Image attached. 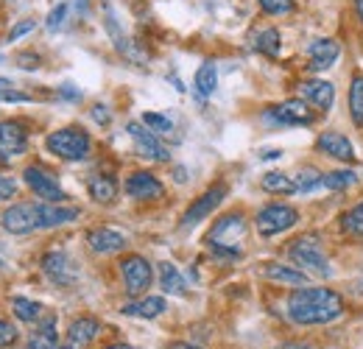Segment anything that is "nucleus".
<instances>
[{
  "instance_id": "nucleus-44",
  "label": "nucleus",
  "mask_w": 363,
  "mask_h": 349,
  "mask_svg": "<svg viewBox=\"0 0 363 349\" xmlns=\"http://www.w3.org/2000/svg\"><path fill=\"white\" fill-rule=\"evenodd\" d=\"M355 11H358V20L363 23V0H355Z\"/></svg>"
},
{
  "instance_id": "nucleus-27",
  "label": "nucleus",
  "mask_w": 363,
  "mask_h": 349,
  "mask_svg": "<svg viewBox=\"0 0 363 349\" xmlns=\"http://www.w3.org/2000/svg\"><path fill=\"white\" fill-rule=\"evenodd\" d=\"M260 184H263V190H266V193H282V196L296 193L294 179H291V176H285L282 171H269V174L260 179Z\"/></svg>"
},
{
  "instance_id": "nucleus-28",
  "label": "nucleus",
  "mask_w": 363,
  "mask_h": 349,
  "mask_svg": "<svg viewBox=\"0 0 363 349\" xmlns=\"http://www.w3.org/2000/svg\"><path fill=\"white\" fill-rule=\"evenodd\" d=\"M252 45H255V50L277 59V53H279V31L277 28H260V31H255Z\"/></svg>"
},
{
  "instance_id": "nucleus-30",
  "label": "nucleus",
  "mask_w": 363,
  "mask_h": 349,
  "mask_svg": "<svg viewBox=\"0 0 363 349\" xmlns=\"http://www.w3.org/2000/svg\"><path fill=\"white\" fill-rule=\"evenodd\" d=\"M11 310H14V316H17L20 321H37L40 313H43L40 302L26 299V297H14V299H11Z\"/></svg>"
},
{
  "instance_id": "nucleus-37",
  "label": "nucleus",
  "mask_w": 363,
  "mask_h": 349,
  "mask_svg": "<svg viewBox=\"0 0 363 349\" xmlns=\"http://www.w3.org/2000/svg\"><path fill=\"white\" fill-rule=\"evenodd\" d=\"M17 338H20V330L11 321H3L0 318V347H11Z\"/></svg>"
},
{
  "instance_id": "nucleus-39",
  "label": "nucleus",
  "mask_w": 363,
  "mask_h": 349,
  "mask_svg": "<svg viewBox=\"0 0 363 349\" xmlns=\"http://www.w3.org/2000/svg\"><path fill=\"white\" fill-rule=\"evenodd\" d=\"M0 101H9V104H28V101H31V95H28V92H23V89L9 87V89H3V92H0Z\"/></svg>"
},
{
  "instance_id": "nucleus-2",
  "label": "nucleus",
  "mask_w": 363,
  "mask_h": 349,
  "mask_svg": "<svg viewBox=\"0 0 363 349\" xmlns=\"http://www.w3.org/2000/svg\"><path fill=\"white\" fill-rule=\"evenodd\" d=\"M45 145L50 154H56L59 160H67V162H79V160H87L92 148L90 134L79 126H67V129H56L45 137Z\"/></svg>"
},
{
  "instance_id": "nucleus-3",
  "label": "nucleus",
  "mask_w": 363,
  "mask_h": 349,
  "mask_svg": "<svg viewBox=\"0 0 363 349\" xmlns=\"http://www.w3.org/2000/svg\"><path fill=\"white\" fill-rule=\"evenodd\" d=\"M288 255H291V260L296 262L305 274H308V271L316 274V277H330V274H333V268H330V262H327L324 252H321V243H318L316 235L299 238V240L288 249Z\"/></svg>"
},
{
  "instance_id": "nucleus-26",
  "label": "nucleus",
  "mask_w": 363,
  "mask_h": 349,
  "mask_svg": "<svg viewBox=\"0 0 363 349\" xmlns=\"http://www.w3.org/2000/svg\"><path fill=\"white\" fill-rule=\"evenodd\" d=\"M56 321L48 318L43 327L34 330V336L28 338V349H59V336H56Z\"/></svg>"
},
{
  "instance_id": "nucleus-41",
  "label": "nucleus",
  "mask_w": 363,
  "mask_h": 349,
  "mask_svg": "<svg viewBox=\"0 0 363 349\" xmlns=\"http://www.w3.org/2000/svg\"><path fill=\"white\" fill-rule=\"evenodd\" d=\"M92 118H95L98 123H109V109H106L104 104H98V106H92Z\"/></svg>"
},
{
  "instance_id": "nucleus-10",
  "label": "nucleus",
  "mask_w": 363,
  "mask_h": 349,
  "mask_svg": "<svg viewBox=\"0 0 363 349\" xmlns=\"http://www.w3.org/2000/svg\"><path fill=\"white\" fill-rule=\"evenodd\" d=\"M126 131L132 134L137 151H140L145 160H154V162H168V160H171V151H168V148L160 143V137L148 129V126H143V123L132 121V123L126 126Z\"/></svg>"
},
{
  "instance_id": "nucleus-7",
  "label": "nucleus",
  "mask_w": 363,
  "mask_h": 349,
  "mask_svg": "<svg viewBox=\"0 0 363 349\" xmlns=\"http://www.w3.org/2000/svg\"><path fill=\"white\" fill-rule=\"evenodd\" d=\"M121 274H123V285H126V294L140 297L143 291H148V285L154 282V268L151 262L140 255H129L126 260L121 262Z\"/></svg>"
},
{
  "instance_id": "nucleus-45",
  "label": "nucleus",
  "mask_w": 363,
  "mask_h": 349,
  "mask_svg": "<svg viewBox=\"0 0 363 349\" xmlns=\"http://www.w3.org/2000/svg\"><path fill=\"white\" fill-rule=\"evenodd\" d=\"M106 349H135V347H129V344H112V347H106Z\"/></svg>"
},
{
  "instance_id": "nucleus-20",
  "label": "nucleus",
  "mask_w": 363,
  "mask_h": 349,
  "mask_svg": "<svg viewBox=\"0 0 363 349\" xmlns=\"http://www.w3.org/2000/svg\"><path fill=\"white\" fill-rule=\"evenodd\" d=\"M98 333H101V321L92 318V316H82V318H76V321L70 324L67 338H70V344H76V347H87V344H92V338H95Z\"/></svg>"
},
{
  "instance_id": "nucleus-43",
  "label": "nucleus",
  "mask_w": 363,
  "mask_h": 349,
  "mask_svg": "<svg viewBox=\"0 0 363 349\" xmlns=\"http://www.w3.org/2000/svg\"><path fill=\"white\" fill-rule=\"evenodd\" d=\"M62 95H67V98H79L82 92H79V89H73L70 84H65V87H62Z\"/></svg>"
},
{
  "instance_id": "nucleus-5",
  "label": "nucleus",
  "mask_w": 363,
  "mask_h": 349,
  "mask_svg": "<svg viewBox=\"0 0 363 349\" xmlns=\"http://www.w3.org/2000/svg\"><path fill=\"white\" fill-rule=\"evenodd\" d=\"M299 221V213L291 207V204H282V201H274V204H266L260 213H257V232L263 238H272V235H279V232H288L294 223Z\"/></svg>"
},
{
  "instance_id": "nucleus-31",
  "label": "nucleus",
  "mask_w": 363,
  "mask_h": 349,
  "mask_svg": "<svg viewBox=\"0 0 363 349\" xmlns=\"http://www.w3.org/2000/svg\"><path fill=\"white\" fill-rule=\"evenodd\" d=\"M341 229H344L347 235H352V238H363V201L361 204H355L352 210L344 213Z\"/></svg>"
},
{
  "instance_id": "nucleus-48",
  "label": "nucleus",
  "mask_w": 363,
  "mask_h": 349,
  "mask_svg": "<svg viewBox=\"0 0 363 349\" xmlns=\"http://www.w3.org/2000/svg\"><path fill=\"white\" fill-rule=\"evenodd\" d=\"M0 265H3V262H0Z\"/></svg>"
},
{
  "instance_id": "nucleus-23",
  "label": "nucleus",
  "mask_w": 363,
  "mask_h": 349,
  "mask_svg": "<svg viewBox=\"0 0 363 349\" xmlns=\"http://www.w3.org/2000/svg\"><path fill=\"white\" fill-rule=\"evenodd\" d=\"M218 87V67L216 62H204L199 70H196V79H193V89L199 98H210Z\"/></svg>"
},
{
  "instance_id": "nucleus-24",
  "label": "nucleus",
  "mask_w": 363,
  "mask_h": 349,
  "mask_svg": "<svg viewBox=\"0 0 363 349\" xmlns=\"http://www.w3.org/2000/svg\"><path fill=\"white\" fill-rule=\"evenodd\" d=\"M160 285L171 297H184L187 294V282H184V277L174 262H160Z\"/></svg>"
},
{
  "instance_id": "nucleus-34",
  "label": "nucleus",
  "mask_w": 363,
  "mask_h": 349,
  "mask_svg": "<svg viewBox=\"0 0 363 349\" xmlns=\"http://www.w3.org/2000/svg\"><path fill=\"white\" fill-rule=\"evenodd\" d=\"M143 123L154 131V134H171V131H174L171 118H165V115H160V112H145V115H143Z\"/></svg>"
},
{
  "instance_id": "nucleus-40",
  "label": "nucleus",
  "mask_w": 363,
  "mask_h": 349,
  "mask_svg": "<svg viewBox=\"0 0 363 349\" xmlns=\"http://www.w3.org/2000/svg\"><path fill=\"white\" fill-rule=\"evenodd\" d=\"M17 193V182L11 176H0V201H9Z\"/></svg>"
},
{
  "instance_id": "nucleus-8",
  "label": "nucleus",
  "mask_w": 363,
  "mask_h": 349,
  "mask_svg": "<svg viewBox=\"0 0 363 349\" xmlns=\"http://www.w3.org/2000/svg\"><path fill=\"white\" fill-rule=\"evenodd\" d=\"M3 229H9L11 235H28L34 229H40V213H37V204L31 201H23V204H11L3 216H0Z\"/></svg>"
},
{
  "instance_id": "nucleus-4",
  "label": "nucleus",
  "mask_w": 363,
  "mask_h": 349,
  "mask_svg": "<svg viewBox=\"0 0 363 349\" xmlns=\"http://www.w3.org/2000/svg\"><path fill=\"white\" fill-rule=\"evenodd\" d=\"M263 118L272 126H308V123L316 121V112L311 109V104H305L299 98H291V101L274 104L272 109H266Z\"/></svg>"
},
{
  "instance_id": "nucleus-16",
  "label": "nucleus",
  "mask_w": 363,
  "mask_h": 349,
  "mask_svg": "<svg viewBox=\"0 0 363 349\" xmlns=\"http://www.w3.org/2000/svg\"><path fill=\"white\" fill-rule=\"evenodd\" d=\"M87 243L98 255H115V252L126 249V235L118 232V229H109V226H98L87 235Z\"/></svg>"
},
{
  "instance_id": "nucleus-25",
  "label": "nucleus",
  "mask_w": 363,
  "mask_h": 349,
  "mask_svg": "<svg viewBox=\"0 0 363 349\" xmlns=\"http://www.w3.org/2000/svg\"><path fill=\"white\" fill-rule=\"evenodd\" d=\"M90 196L98 201V204H109V201H115V196H118V184H115V179L112 176H92L90 179Z\"/></svg>"
},
{
  "instance_id": "nucleus-22",
  "label": "nucleus",
  "mask_w": 363,
  "mask_h": 349,
  "mask_svg": "<svg viewBox=\"0 0 363 349\" xmlns=\"http://www.w3.org/2000/svg\"><path fill=\"white\" fill-rule=\"evenodd\" d=\"M165 297H145V299H137L132 305L123 307V316H135V318H157L165 313Z\"/></svg>"
},
{
  "instance_id": "nucleus-15",
  "label": "nucleus",
  "mask_w": 363,
  "mask_h": 349,
  "mask_svg": "<svg viewBox=\"0 0 363 349\" xmlns=\"http://www.w3.org/2000/svg\"><path fill=\"white\" fill-rule=\"evenodd\" d=\"M299 95L311 106H316L321 112H330L333 109V101H335V87L330 82H324V79H311V82H302L299 84Z\"/></svg>"
},
{
  "instance_id": "nucleus-33",
  "label": "nucleus",
  "mask_w": 363,
  "mask_h": 349,
  "mask_svg": "<svg viewBox=\"0 0 363 349\" xmlns=\"http://www.w3.org/2000/svg\"><path fill=\"white\" fill-rule=\"evenodd\" d=\"M350 184H355V174L352 171H335V174H327L321 179V187H327V190H344Z\"/></svg>"
},
{
  "instance_id": "nucleus-17",
  "label": "nucleus",
  "mask_w": 363,
  "mask_h": 349,
  "mask_svg": "<svg viewBox=\"0 0 363 349\" xmlns=\"http://www.w3.org/2000/svg\"><path fill=\"white\" fill-rule=\"evenodd\" d=\"M318 151L341 160V162H355V145L350 143V137H344L341 131H324L318 137Z\"/></svg>"
},
{
  "instance_id": "nucleus-12",
  "label": "nucleus",
  "mask_w": 363,
  "mask_h": 349,
  "mask_svg": "<svg viewBox=\"0 0 363 349\" xmlns=\"http://www.w3.org/2000/svg\"><path fill=\"white\" fill-rule=\"evenodd\" d=\"M26 148H28L26 126L17 121H0V165L9 162L11 157L26 154Z\"/></svg>"
},
{
  "instance_id": "nucleus-47",
  "label": "nucleus",
  "mask_w": 363,
  "mask_h": 349,
  "mask_svg": "<svg viewBox=\"0 0 363 349\" xmlns=\"http://www.w3.org/2000/svg\"><path fill=\"white\" fill-rule=\"evenodd\" d=\"M59 349H73V347H59Z\"/></svg>"
},
{
  "instance_id": "nucleus-14",
  "label": "nucleus",
  "mask_w": 363,
  "mask_h": 349,
  "mask_svg": "<svg viewBox=\"0 0 363 349\" xmlns=\"http://www.w3.org/2000/svg\"><path fill=\"white\" fill-rule=\"evenodd\" d=\"M126 193L132 199H140V201H154V199H160L165 193V187H162V182L154 174L137 171V174H132L126 179Z\"/></svg>"
},
{
  "instance_id": "nucleus-1",
  "label": "nucleus",
  "mask_w": 363,
  "mask_h": 349,
  "mask_svg": "<svg viewBox=\"0 0 363 349\" xmlns=\"http://www.w3.org/2000/svg\"><path fill=\"white\" fill-rule=\"evenodd\" d=\"M344 313V299L333 288H299L288 299V318L299 327L335 321Z\"/></svg>"
},
{
  "instance_id": "nucleus-46",
  "label": "nucleus",
  "mask_w": 363,
  "mask_h": 349,
  "mask_svg": "<svg viewBox=\"0 0 363 349\" xmlns=\"http://www.w3.org/2000/svg\"><path fill=\"white\" fill-rule=\"evenodd\" d=\"M171 349H199V347H190V344H174Z\"/></svg>"
},
{
  "instance_id": "nucleus-36",
  "label": "nucleus",
  "mask_w": 363,
  "mask_h": 349,
  "mask_svg": "<svg viewBox=\"0 0 363 349\" xmlns=\"http://www.w3.org/2000/svg\"><path fill=\"white\" fill-rule=\"evenodd\" d=\"M67 11H70V6L67 3H59L56 9H50V14H48V31H59L62 26H65V20H67Z\"/></svg>"
},
{
  "instance_id": "nucleus-32",
  "label": "nucleus",
  "mask_w": 363,
  "mask_h": 349,
  "mask_svg": "<svg viewBox=\"0 0 363 349\" xmlns=\"http://www.w3.org/2000/svg\"><path fill=\"white\" fill-rule=\"evenodd\" d=\"M321 179H324V176L318 174L316 168H302L299 174L294 176V184H296V193H311L313 187H318V184H321Z\"/></svg>"
},
{
  "instance_id": "nucleus-6",
  "label": "nucleus",
  "mask_w": 363,
  "mask_h": 349,
  "mask_svg": "<svg viewBox=\"0 0 363 349\" xmlns=\"http://www.w3.org/2000/svg\"><path fill=\"white\" fill-rule=\"evenodd\" d=\"M227 199V184L224 182H218V184H213V187H207L187 210H184V216H182V226H196L199 221H204L207 216H213L216 213V207L221 204Z\"/></svg>"
},
{
  "instance_id": "nucleus-38",
  "label": "nucleus",
  "mask_w": 363,
  "mask_h": 349,
  "mask_svg": "<svg viewBox=\"0 0 363 349\" xmlns=\"http://www.w3.org/2000/svg\"><path fill=\"white\" fill-rule=\"evenodd\" d=\"M37 28V23L34 20H23V23H17L11 31H9V43H17L20 37H26V34H31Z\"/></svg>"
},
{
  "instance_id": "nucleus-11",
  "label": "nucleus",
  "mask_w": 363,
  "mask_h": 349,
  "mask_svg": "<svg viewBox=\"0 0 363 349\" xmlns=\"http://www.w3.org/2000/svg\"><path fill=\"white\" fill-rule=\"evenodd\" d=\"M246 235V221L240 213H229L224 218L216 221V226L210 229V246H229L238 249V240Z\"/></svg>"
},
{
  "instance_id": "nucleus-13",
  "label": "nucleus",
  "mask_w": 363,
  "mask_h": 349,
  "mask_svg": "<svg viewBox=\"0 0 363 349\" xmlns=\"http://www.w3.org/2000/svg\"><path fill=\"white\" fill-rule=\"evenodd\" d=\"M43 271L48 274V279H53L56 285H73L76 282V265L65 252H48L43 257Z\"/></svg>"
},
{
  "instance_id": "nucleus-29",
  "label": "nucleus",
  "mask_w": 363,
  "mask_h": 349,
  "mask_svg": "<svg viewBox=\"0 0 363 349\" xmlns=\"http://www.w3.org/2000/svg\"><path fill=\"white\" fill-rule=\"evenodd\" d=\"M350 115H352L355 126L363 129V73L352 79V87H350Z\"/></svg>"
},
{
  "instance_id": "nucleus-18",
  "label": "nucleus",
  "mask_w": 363,
  "mask_h": 349,
  "mask_svg": "<svg viewBox=\"0 0 363 349\" xmlns=\"http://www.w3.org/2000/svg\"><path fill=\"white\" fill-rule=\"evenodd\" d=\"M37 213H40V229L65 226V223H73V221L82 216L76 207H62V204H48V201L37 204Z\"/></svg>"
},
{
  "instance_id": "nucleus-35",
  "label": "nucleus",
  "mask_w": 363,
  "mask_h": 349,
  "mask_svg": "<svg viewBox=\"0 0 363 349\" xmlns=\"http://www.w3.org/2000/svg\"><path fill=\"white\" fill-rule=\"evenodd\" d=\"M257 3H260V9L266 14H291L296 9L294 0H257Z\"/></svg>"
},
{
  "instance_id": "nucleus-21",
  "label": "nucleus",
  "mask_w": 363,
  "mask_h": 349,
  "mask_svg": "<svg viewBox=\"0 0 363 349\" xmlns=\"http://www.w3.org/2000/svg\"><path fill=\"white\" fill-rule=\"evenodd\" d=\"M341 56V45L335 40H316L311 45V65L316 70H327L335 65V59Z\"/></svg>"
},
{
  "instance_id": "nucleus-19",
  "label": "nucleus",
  "mask_w": 363,
  "mask_h": 349,
  "mask_svg": "<svg viewBox=\"0 0 363 349\" xmlns=\"http://www.w3.org/2000/svg\"><path fill=\"white\" fill-rule=\"evenodd\" d=\"M263 274H266V279H272V282H282V285H296V288H302L305 282H308V274L302 271V268H294V265H285V262H269L266 268H263Z\"/></svg>"
},
{
  "instance_id": "nucleus-9",
  "label": "nucleus",
  "mask_w": 363,
  "mask_h": 349,
  "mask_svg": "<svg viewBox=\"0 0 363 349\" xmlns=\"http://www.w3.org/2000/svg\"><path fill=\"white\" fill-rule=\"evenodd\" d=\"M23 176H26V184L31 187V193H37V199H43L48 204H62V201L67 199V193L62 190V184L48 174L45 168L31 165V168H26Z\"/></svg>"
},
{
  "instance_id": "nucleus-42",
  "label": "nucleus",
  "mask_w": 363,
  "mask_h": 349,
  "mask_svg": "<svg viewBox=\"0 0 363 349\" xmlns=\"http://www.w3.org/2000/svg\"><path fill=\"white\" fill-rule=\"evenodd\" d=\"M272 349H313L311 344H279V347H272Z\"/></svg>"
}]
</instances>
